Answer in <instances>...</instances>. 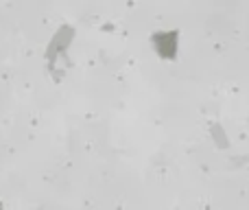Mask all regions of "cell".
I'll use <instances>...</instances> for the list:
<instances>
[{"label": "cell", "mask_w": 249, "mask_h": 210, "mask_svg": "<svg viewBox=\"0 0 249 210\" xmlns=\"http://www.w3.org/2000/svg\"><path fill=\"white\" fill-rule=\"evenodd\" d=\"M70 39H72V29H70V26H64V29L53 38V42L48 44V53H46L48 64H55V59L59 57V51H64V48L68 46Z\"/></svg>", "instance_id": "1"}, {"label": "cell", "mask_w": 249, "mask_h": 210, "mask_svg": "<svg viewBox=\"0 0 249 210\" xmlns=\"http://www.w3.org/2000/svg\"><path fill=\"white\" fill-rule=\"evenodd\" d=\"M0 210H2V202H0Z\"/></svg>", "instance_id": "2"}]
</instances>
